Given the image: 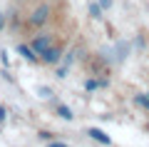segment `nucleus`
I'll list each match as a JSON object with an SVG mask.
<instances>
[{
  "instance_id": "obj_9",
  "label": "nucleus",
  "mask_w": 149,
  "mask_h": 147,
  "mask_svg": "<svg viewBox=\"0 0 149 147\" xmlns=\"http://www.w3.org/2000/svg\"><path fill=\"white\" fill-rule=\"evenodd\" d=\"M32 3H37V0H13V8H17V10H25V8L32 5Z\"/></svg>"
},
{
  "instance_id": "obj_3",
  "label": "nucleus",
  "mask_w": 149,
  "mask_h": 147,
  "mask_svg": "<svg viewBox=\"0 0 149 147\" xmlns=\"http://www.w3.org/2000/svg\"><path fill=\"white\" fill-rule=\"evenodd\" d=\"M65 53H67V45H65V40H60V42H55L50 50H45V53L40 55V63L42 65H60L62 58H65Z\"/></svg>"
},
{
  "instance_id": "obj_12",
  "label": "nucleus",
  "mask_w": 149,
  "mask_h": 147,
  "mask_svg": "<svg viewBox=\"0 0 149 147\" xmlns=\"http://www.w3.org/2000/svg\"><path fill=\"white\" fill-rule=\"evenodd\" d=\"M47 147H70V145H67V142H60V140H50Z\"/></svg>"
},
{
  "instance_id": "obj_11",
  "label": "nucleus",
  "mask_w": 149,
  "mask_h": 147,
  "mask_svg": "<svg viewBox=\"0 0 149 147\" xmlns=\"http://www.w3.org/2000/svg\"><path fill=\"white\" fill-rule=\"evenodd\" d=\"M40 97L50 100V97H52V90H50V87H40Z\"/></svg>"
},
{
  "instance_id": "obj_15",
  "label": "nucleus",
  "mask_w": 149,
  "mask_h": 147,
  "mask_svg": "<svg viewBox=\"0 0 149 147\" xmlns=\"http://www.w3.org/2000/svg\"><path fill=\"white\" fill-rule=\"evenodd\" d=\"M5 117H8V110H5V107H0V122L5 120Z\"/></svg>"
},
{
  "instance_id": "obj_13",
  "label": "nucleus",
  "mask_w": 149,
  "mask_h": 147,
  "mask_svg": "<svg viewBox=\"0 0 149 147\" xmlns=\"http://www.w3.org/2000/svg\"><path fill=\"white\" fill-rule=\"evenodd\" d=\"M100 5L104 8V10H109V8H112V0H100Z\"/></svg>"
},
{
  "instance_id": "obj_4",
  "label": "nucleus",
  "mask_w": 149,
  "mask_h": 147,
  "mask_svg": "<svg viewBox=\"0 0 149 147\" xmlns=\"http://www.w3.org/2000/svg\"><path fill=\"white\" fill-rule=\"evenodd\" d=\"M87 135L95 142H100V145H112V137L107 135L104 130H100V127H87Z\"/></svg>"
},
{
  "instance_id": "obj_10",
  "label": "nucleus",
  "mask_w": 149,
  "mask_h": 147,
  "mask_svg": "<svg viewBox=\"0 0 149 147\" xmlns=\"http://www.w3.org/2000/svg\"><path fill=\"white\" fill-rule=\"evenodd\" d=\"M8 23H10V18H8L5 13H0V32H3V30L8 27Z\"/></svg>"
},
{
  "instance_id": "obj_1",
  "label": "nucleus",
  "mask_w": 149,
  "mask_h": 147,
  "mask_svg": "<svg viewBox=\"0 0 149 147\" xmlns=\"http://www.w3.org/2000/svg\"><path fill=\"white\" fill-rule=\"evenodd\" d=\"M57 18V5H55V0H37L32 5L25 8V15H22V30L32 32L37 30H45L50 27Z\"/></svg>"
},
{
  "instance_id": "obj_7",
  "label": "nucleus",
  "mask_w": 149,
  "mask_h": 147,
  "mask_svg": "<svg viewBox=\"0 0 149 147\" xmlns=\"http://www.w3.org/2000/svg\"><path fill=\"white\" fill-rule=\"evenodd\" d=\"M134 105H139V107H144V110L149 112V92H147V95H142V92H137V95H134Z\"/></svg>"
},
{
  "instance_id": "obj_2",
  "label": "nucleus",
  "mask_w": 149,
  "mask_h": 147,
  "mask_svg": "<svg viewBox=\"0 0 149 147\" xmlns=\"http://www.w3.org/2000/svg\"><path fill=\"white\" fill-rule=\"evenodd\" d=\"M62 37L57 35V30H50V27H45V30H37L30 35V45L32 50H35L37 55H42L45 50H50V47L55 45V42H60Z\"/></svg>"
},
{
  "instance_id": "obj_5",
  "label": "nucleus",
  "mask_w": 149,
  "mask_h": 147,
  "mask_svg": "<svg viewBox=\"0 0 149 147\" xmlns=\"http://www.w3.org/2000/svg\"><path fill=\"white\" fill-rule=\"evenodd\" d=\"M17 53H20L22 58L27 60V63H40V55H37L35 50H32V45H30V42H27V45H25V42H20V45H17Z\"/></svg>"
},
{
  "instance_id": "obj_6",
  "label": "nucleus",
  "mask_w": 149,
  "mask_h": 147,
  "mask_svg": "<svg viewBox=\"0 0 149 147\" xmlns=\"http://www.w3.org/2000/svg\"><path fill=\"white\" fill-rule=\"evenodd\" d=\"M55 112H57V117H62V120H67V122L74 117V115H72V110H70L67 105H57V107H55Z\"/></svg>"
},
{
  "instance_id": "obj_8",
  "label": "nucleus",
  "mask_w": 149,
  "mask_h": 147,
  "mask_svg": "<svg viewBox=\"0 0 149 147\" xmlns=\"http://www.w3.org/2000/svg\"><path fill=\"white\" fill-rule=\"evenodd\" d=\"M102 10H104V8H102L100 3H92V5H90V18H92V20H100V18H102Z\"/></svg>"
},
{
  "instance_id": "obj_14",
  "label": "nucleus",
  "mask_w": 149,
  "mask_h": 147,
  "mask_svg": "<svg viewBox=\"0 0 149 147\" xmlns=\"http://www.w3.org/2000/svg\"><path fill=\"white\" fill-rule=\"evenodd\" d=\"M40 137H42V140H47V142H50V140H52V132H40Z\"/></svg>"
}]
</instances>
